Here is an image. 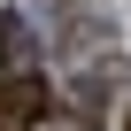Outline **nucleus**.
Masks as SVG:
<instances>
[{
	"mask_svg": "<svg viewBox=\"0 0 131 131\" xmlns=\"http://www.w3.org/2000/svg\"><path fill=\"white\" fill-rule=\"evenodd\" d=\"M46 108H54V93H46V77H0V131H39L46 123Z\"/></svg>",
	"mask_w": 131,
	"mask_h": 131,
	"instance_id": "1",
	"label": "nucleus"
},
{
	"mask_svg": "<svg viewBox=\"0 0 131 131\" xmlns=\"http://www.w3.org/2000/svg\"><path fill=\"white\" fill-rule=\"evenodd\" d=\"M23 70H31V23L0 16V77H23Z\"/></svg>",
	"mask_w": 131,
	"mask_h": 131,
	"instance_id": "2",
	"label": "nucleus"
},
{
	"mask_svg": "<svg viewBox=\"0 0 131 131\" xmlns=\"http://www.w3.org/2000/svg\"><path fill=\"white\" fill-rule=\"evenodd\" d=\"M62 131H93V116H77V123H62Z\"/></svg>",
	"mask_w": 131,
	"mask_h": 131,
	"instance_id": "3",
	"label": "nucleus"
}]
</instances>
